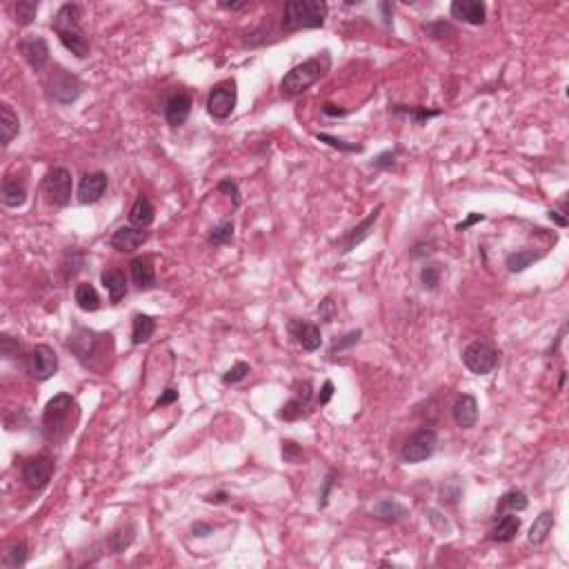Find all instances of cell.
<instances>
[{
  "instance_id": "obj_24",
  "label": "cell",
  "mask_w": 569,
  "mask_h": 569,
  "mask_svg": "<svg viewBox=\"0 0 569 569\" xmlns=\"http://www.w3.org/2000/svg\"><path fill=\"white\" fill-rule=\"evenodd\" d=\"M521 531V518L516 513H503L501 518H496L494 527L489 529V538L496 543H509L516 538V534Z\"/></svg>"
},
{
  "instance_id": "obj_35",
  "label": "cell",
  "mask_w": 569,
  "mask_h": 569,
  "mask_svg": "<svg viewBox=\"0 0 569 569\" xmlns=\"http://www.w3.org/2000/svg\"><path fill=\"white\" fill-rule=\"evenodd\" d=\"M27 556H29V549H27V543L25 541H16L11 543L7 549H5V554H3V565L5 567H23L27 563Z\"/></svg>"
},
{
  "instance_id": "obj_25",
  "label": "cell",
  "mask_w": 569,
  "mask_h": 569,
  "mask_svg": "<svg viewBox=\"0 0 569 569\" xmlns=\"http://www.w3.org/2000/svg\"><path fill=\"white\" fill-rule=\"evenodd\" d=\"M100 281L109 293V303L118 305L127 296V276L120 269H105L100 273Z\"/></svg>"
},
{
  "instance_id": "obj_8",
  "label": "cell",
  "mask_w": 569,
  "mask_h": 569,
  "mask_svg": "<svg viewBox=\"0 0 569 569\" xmlns=\"http://www.w3.org/2000/svg\"><path fill=\"white\" fill-rule=\"evenodd\" d=\"M463 362L465 367L476 374V376H487L489 372L496 370L498 365V352L485 340H474L471 345L465 347L463 352Z\"/></svg>"
},
{
  "instance_id": "obj_44",
  "label": "cell",
  "mask_w": 569,
  "mask_h": 569,
  "mask_svg": "<svg viewBox=\"0 0 569 569\" xmlns=\"http://www.w3.org/2000/svg\"><path fill=\"white\" fill-rule=\"evenodd\" d=\"M283 461L285 463H293V465H298L305 461V451L296 445V443H291V440H283Z\"/></svg>"
},
{
  "instance_id": "obj_43",
  "label": "cell",
  "mask_w": 569,
  "mask_h": 569,
  "mask_svg": "<svg viewBox=\"0 0 569 569\" xmlns=\"http://www.w3.org/2000/svg\"><path fill=\"white\" fill-rule=\"evenodd\" d=\"M249 372H251V367H249L247 362H236V365L231 367V370H227V372L223 374V382H225V385H236V382L245 380Z\"/></svg>"
},
{
  "instance_id": "obj_46",
  "label": "cell",
  "mask_w": 569,
  "mask_h": 569,
  "mask_svg": "<svg viewBox=\"0 0 569 569\" xmlns=\"http://www.w3.org/2000/svg\"><path fill=\"white\" fill-rule=\"evenodd\" d=\"M398 147L396 150H387V152H382L380 156H376L372 160V167L374 169H392L394 167V162H396V156H398Z\"/></svg>"
},
{
  "instance_id": "obj_30",
  "label": "cell",
  "mask_w": 569,
  "mask_h": 569,
  "mask_svg": "<svg viewBox=\"0 0 569 569\" xmlns=\"http://www.w3.org/2000/svg\"><path fill=\"white\" fill-rule=\"evenodd\" d=\"M529 505L525 491L521 489H509L505 491L503 496L498 498V505H496V516H503V513H518V511H525Z\"/></svg>"
},
{
  "instance_id": "obj_40",
  "label": "cell",
  "mask_w": 569,
  "mask_h": 569,
  "mask_svg": "<svg viewBox=\"0 0 569 569\" xmlns=\"http://www.w3.org/2000/svg\"><path fill=\"white\" fill-rule=\"evenodd\" d=\"M360 336H362L360 329H354V332H347L345 336L336 338V340L332 343V347H329V356H336V354H340V352H345V350H350V347H354V345L360 340Z\"/></svg>"
},
{
  "instance_id": "obj_57",
  "label": "cell",
  "mask_w": 569,
  "mask_h": 569,
  "mask_svg": "<svg viewBox=\"0 0 569 569\" xmlns=\"http://www.w3.org/2000/svg\"><path fill=\"white\" fill-rule=\"evenodd\" d=\"M380 7V11H382V21H385V25H392V5L390 3H380L378 5Z\"/></svg>"
},
{
  "instance_id": "obj_11",
  "label": "cell",
  "mask_w": 569,
  "mask_h": 569,
  "mask_svg": "<svg viewBox=\"0 0 569 569\" xmlns=\"http://www.w3.org/2000/svg\"><path fill=\"white\" fill-rule=\"evenodd\" d=\"M27 370L31 374V378L36 380H49L53 374L58 372V354L53 352V347L41 343V345H36L29 358H27Z\"/></svg>"
},
{
  "instance_id": "obj_22",
  "label": "cell",
  "mask_w": 569,
  "mask_h": 569,
  "mask_svg": "<svg viewBox=\"0 0 569 569\" xmlns=\"http://www.w3.org/2000/svg\"><path fill=\"white\" fill-rule=\"evenodd\" d=\"M372 516L382 523H400L409 516V509L394 498H380L372 505Z\"/></svg>"
},
{
  "instance_id": "obj_6",
  "label": "cell",
  "mask_w": 569,
  "mask_h": 569,
  "mask_svg": "<svg viewBox=\"0 0 569 569\" xmlns=\"http://www.w3.org/2000/svg\"><path fill=\"white\" fill-rule=\"evenodd\" d=\"M438 445V434L432 427H420L416 429L400 449V458L409 465H418L434 456Z\"/></svg>"
},
{
  "instance_id": "obj_2",
  "label": "cell",
  "mask_w": 569,
  "mask_h": 569,
  "mask_svg": "<svg viewBox=\"0 0 569 569\" xmlns=\"http://www.w3.org/2000/svg\"><path fill=\"white\" fill-rule=\"evenodd\" d=\"M329 67H332V56H329L327 49L320 51L318 56L309 58L296 67H291L285 73V78L281 80V94L285 98H296V96L305 94L309 87H314L325 76Z\"/></svg>"
},
{
  "instance_id": "obj_1",
  "label": "cell",
  "mask_w": 569,
  "mask_h": 569,
  "mask_svg": "<svg viewBox=\"0 0 569 569\" xmlns=\"http://www.w3.org/2000/svg\"><path fill=\"white\" fill-rule=\"evenodd\" d=\"M51 29L56 31L58 41L67 51H71L76 58L89 56V38L83 29V7L76 3L63 5L51 21Z\"/></svg>"
},
{
  "instance_id": "obj_16",
  "label": "cell",
  "mask_w": 569,
  "mask_h": 569,
  "mask_svg": "<svg viewBox=\"0 0 569 569\" xmlns=\"http://www.w3.org/2000/svg\"><path fill=\"white\" fill-rule=\"evenodd\" d=\"M109 185V178L105 172H89L80 178L78 185V203L80 205H94L105 196Z\"/></svg>"
},
{
  "instance_id": "obj_26",
  "label": "cell",
  "mask_w": 569,
  "mask_h": 569,
  "mask_svg": "<svg viewBox=\"0 0 569 569\" xmlns=\"http://www.w3.org/2000/svg\"><path fill=\"white\" fill-rule=\"evenodd\" d=\"M154 205H152V200L147 198V196H138L136 198V203L132 205L130 209V223L132 227H138V229H147L152 223H154Z\"/></svg>"
},
{
  "instance_id": "obj_55",
  "label": "cell",
  "mask_w": 569,
  "mask_h": 569,
  "mask_svg": "<svg viewBox=\"0 0 569 569\" xmlns=\"http://www.w3.org/2000/svg\"><path fill=\"white\" fill-rule=\"evenodd\" d=\"M549 220H554V223L558 225V227H567L569 225V220H567V216L565 214H560L558 209H549Z\"/></svg>"
},
{
  "instance_id": "obj_48",
  "label": "cell",
  "mask_w": 569,
  "mask_h": 569,
  "mask_svg": "<svg viewBox=\"0 0 569 569\" xmlns=\"http://www.w3.org/2000/svg\"><path fill=\"white\" fill-rule=\"evenodd\" d=\"M318 314H320V320L323 323H332L334 316H336V303L332 296H327L320 305H318Z\"/></svg>"
},
{
  "instance_id": "obj_38",
  "label": "cell",
  "mask_w": 569,
  "mask_h": 569,
  "mask_svg": "<svg viewBox=\"0 0 569 569\" xmlns=\"http://www.w3.org/2000/svg\"><path fill=\"white\" fill-rule=\"evenodd\" d=\"M316 140L318 142H325L329 147H334V150H340V152H347V154H360L365 147L362 145H356V142H347L338 136H332V134H316Z\"/></svg>"
},
{
  "instance_id": "obj_54",
  "label": "cell",
  "mask_w": 569,
  "mask_h": 569,
  "mask_svg": "<svg viewBox=\"0 0 569 569\" xmlns=\"http://www.w3.org/2000/svg\"><path fill=\"white\" fill-rule=\"evenodd\" d=\"M192 531H194V536H209V534H214V525H207V523H194V527H192Z\"/></svg>"
},
{
  "instance_id": "obj_34",
  "label": "cell",
  "mask_w": 569,
  "mask_h": 569,
  "mask_svg": "<svg viewBox=\"0 0 569 569\" xmlns=\"http://www.w3.org/2000/svg\"><path fill=\"white\" fill-rule=\"evenodd\" d=\"M76 303L83 311H96L100 307V296L91 283H80L76 287Z\"/></svg>"
},
{
  "instance_id": "obj_15",
  "label": "cell",
  "mask_w": 569,
  "mask_h": 569,
  "mask_svg": "<svg viewBox=\"0 0 569 569\" xmlns=\"http://www.w3.org/2000/svg\"><path fill=\"white\" fill-rule=\"evenodd\" d=\"M289 334H291V338H296V343L303 347L305 352H316L323 345L320 327L311 320H301V318L289 320Z\"/></svg>"
},
{
  "instance_id": "obj_13",
  "label": "cell",
  "mask_w": 569,
  "mask_h": 569,
  "mask_svg": "<svg viewBox=\"0 0 569 569\" xmlns=\"http://www.w3.org/2000/svg\"><path fill=\"white\" fill-rule=\"evenodd\" d=\"M380 212H382V205H376L365 220H360V223H358L356 227H352L350 231H345V234H343V238L338 241L340 254H350V251H354L362 241H367V238L372 236L374 225L378 223V218H380Z\"/></svg>"
},
{
  "instance_id": "obj_5",
  "label": "cell",
  "mask_w": 569,
  "mask_h": 569,
  "mask_svg": "<svg viewBox=\"0 0 569 569\" xmlns=\"http://www.w3.org/2000/svg\"><path fill=\"white\" fill-rule=\"evenodd\" d=\"M45 87H47V94L53 103H58V105H71V103H76L78 96H80V80L73 76L71 71L63 69V67H56L53 69L47 80H45Z\"/></svg>"
},
{
  "instance_id": "obj_53",
  "label": "cell",
  "mask_w": 569,
  "mask_h": 569,
  "mask_svg": "<svg viewBox=\"0 0 569 569\" xmlns=\"http://www.w3.org/2000/svg\"><path fill=\"white\" fill-rule=\"evenodd\" d=\"M229 498H231L229 494L220 489V491H212V494H207V496H205V503H209V505H225V503H229Z\"/></svg>"
},
{
  "instance_id": "obj_58",
  "label": "cell",
  "mask_w": 569,
  "mask_h": 569,
  "mask_svg": "<svg viewBox=\"0 0 569 569\" xmlns=\"http://www.w3.org/2000/svg\"><path fill=\"white\" fill-rule=\"evenodd\" d=\"M223 9H229V11H241V9H247L249 3H220Z\"/></svg>"
},
{
  "instance_id": "obj_29",
  "label": "cell",
  "mask_w": 569,
  "mask_h": 569,
  "mask_svg": "<svg viewBox=\"0 0 569 569\" xmlns=\"http://www.w3.org/2000/svg\"><path fill=\"white\" fill-rule=\"evenodd\" d=\"M21 132V120L18 114L11 109V105L3 103L0 105V134H3V147H7Z\"/></svg>"
},
{
  "instance_id": "obj_18",
  "label": "cell",
  "mask_w": 569,
  "mask_h": 569,
  "mask_svg": "<svg viewBox=\"0 0 569 569\" xmlns=\"http://www.w3.org/2000/svg\"><path fill=\"white\" fill-rule=\"evenodd\" d=\"M451 416H454V423L461 429H471L476 425V420H479V400H476V396L471 394L458 396L454 400Z\"/></svg>"
},
{
  "instance_id": "obj_23",
  "label": "cell",
  "mask_w": 569,
  "mask_h": 569,
  "mask_svg": "<svg viewBox=\"0 0 569 569\" xmlns=\"http://www.w3.org/2000/svg\"><path fill=\"white\" fill-rule=\"evenodd\" d=\"M132 281L140 291H147L156 285V269L150 256H138L132 261Z\"/></svg>"
},
{
  "instance_id": "obj_10",
  "label": "cell",
  "mask_w": 569,
  "mask_h": 569,
  "mask_svg": "<svg viewBox=\"0 0 569 569\" xmlns=\"http://www.w3.org/2000/svg\"><path fill=\"white\" fill-rule=\"evenodd\" d=\"M100 338L103 336H98L96 332H91V329L78 327L76 332L69 336L67 347L85 367H94V360L100 354Z\"/></svg>"
},
{
  "instance_id": "obj_41",
  "label": "cell",
  "mask_w": 569,
  "mask_h": 569,
  "mask_svg": "<svg viewBox=\"0 0 569 569\" xmlns=\"http://www.w3.org/2000/svg\"><path fill=\"white\" fill-rule=\"evenodd\" d=\"M440 276H443V269H440V265H425L423 269H420V283H423V287L429 289V291L438 289Z\"/></svg>"
},
{
  "instance_id": "obj_37",
  "label": "cell",
  "mask_w": 569,
  "mask_h": 569,
  "mask_svg": "<svg viewBox=\"0 0 569 569\" xmlns=\"http://www.w3.org/2000/svg\"><path fill=\"white\" fill-rule=\"evenodd\" d=\"M14 11H16L18 27H27L33 23L36 14H38V3H33V0H21V3H16Z\"/></svg>"
},
{
  "instance_id": "obj_52",
  "label": "cell",
  "mask_w": 569,
  "mask_h": 569,
  "mask_svg": "<svg viewBox=\"0 0 569 569\" xmlns=\"http://www.w3.org/2000/svg\"><path fill=\"white\" fill-rule=\"evenodd\" d=\"M483 220H485L483 214H469V216L463 220V223H458V225H456V231H467V229L474 227L476 223H483Z\"/></svg>"
},
{
  "instance_id": "obj_56",
  "label": "cell",
  "mask_w": 569,
  "mask_h": 569,
  "mask_svg": "<svg viewBox=\"0 0 569 569\" xmlns=\"http://www.w3.org/2000/svg\"><path fill=\"white\" fill-rule=\"evenodd\" d=\"M323 112H325L327 116L336 118V116H345V114H347V109H340V107H336V105H332V103H325V105H323Z\"/></svg>"
},
{
  "instance_id": "obj_27",
  "label": "cell",
  "mask_w": 569,
  "mask_h": 569,
  "mask_svg": "<svg viewBox=\"0 0 569 569\" xmlns=\"http://www.w3.org/2000/svg\"><path fill=\"white\" fill-rule=\"evenodd\" d=\"M552 529H554V511L545 509V511L538 513L536 521L531 523L529 534H527V541H529L531 545H543V543L547 541V536L552 534Z\"/></svg>"
},
{
  "instance_id": "obj_49",
  "label": "cell",
  "mask_w": 569,
  "mask_h": 569,
  "mask_svg": "<svg viewBox=\"0 0 569 569\" xmlns=\"http://www.w3.org/2000/svg\"><path fill=\"white\" fill-rule=\"evenodd\" d=\"M334 483H336V471H329V474H327V479H325V483H323V491H320V503H318L320 509L327 507V503H329V494H332Z\"/></svg>"
},
{
  "instance_id": "obj_4",
  "label": "cell",
  "mask_w": 569,
  "mask_h": 569,
  "mask_svg": "<svg viewBox=\"0 0 569 569\" xmlns=\"http://www.w3.org/2000/svg\"><path fill=\"white\" fill-rule=\"evenodd\" d=\"M327 14L329 7L323 0H289L283 14V27L287 31L320 29L325 25Z\"/></svg>"
},
{
  "instance_id": "obj_20",
  "label": "cell",
  "mask_w": 569,
  "mask_h": 569,
  "mask_svg": "<svg viewBox=\"0 0 569 569\" xmlns=\"http://www.w3.org/2000/svg\"><path fill=\"white\" fill-rule=\"evenodd\" d=\"M192 114V96L185 91H174V94L165 100V118L172 127L185 125V120Z\"/></svg>"
},
{
  "instance_id": "obj_32",
  "label": "cell",
  "mask_w": 569,
  "mask_h": 569,
  "mask_svg": "<svg viewBox=\"0 0 569 569\" xmlns=\"http://www.w3.org/2000/svg\"><path fill=\"white\" fill-rule=\"evenodd\" d=\"M134 525H127L122 529H116L109 534V538L105 541V547L109 549V554H122L127 547L134 543Z\"/></svg>"
},
{
  "instance_id": "obj_59",
  "label": "cell",
  "mask_w": 569,
  "mask_h": 569,
  "mask_svg": "<svg viewBox=\"0 0 569 569\" xmlns=\"http://www.w3.org/2000/svg\"><path fill=\"white\" fill-rule=\"evenodd\" d=\"M565 380H567V372H560V380H558V390L565 387Z\"/></svg>"
},
{
  "instance_id": "obj_19",
  "label": "cell",
  "mask_w": 569,
  "mask_h": 569,
  "mask_svg": "<svg viewBox=\"0 0 569 569\" xmlns=\"http://www.w3.org/2000/svg\"><path fill=\"white\" fill-rule=\"evenodd\" d=\"M147 238H150V234H147L145 229L120 227V229H116L112 234V238H109V245H112L120 254H132V251H136L138 247H142L147 243Z\"/></svg>"
},
{
  "instance_id": "obj_42",
  "label": "cell",
  "mask_w": 569,
  "mask_h": 569,
  "mask_svg": "<svg viewBox=\"0 0 569 569\" xmlns=\"http://www.w3.org/2000/svg\"><path fill=\"white\" fill-rule=\"evenodd\" d=\"M0 356H3L5 360L18 358V356H21V343H18L9 334H3V336H0Z\"/></svg>"
},
{
  "instance_id": "obj_33",
  "label": "cell",
  "mask_w": 569,
  "mask_h": 569,
  "mask_svg": "<svg viewBox=\"0 0 569 569\" xmlns=\"http://www.w3.org/2000/svg\"><path fill=\"white\" fill-rule=\"evenodd\" d=\"M156 332V320L147 314H136L134 316V327H132V343L134 345H145Z\"/></svg>"
},
{
  "instance_id": "obj_51",
  "label": "cell",
  "mask_w": 569,
  "mask_h": 569,
  "mask_svg": "<svg viewBox=\"0 0 569 569\" xmlns=\"http://www.w3.org/2000/svg\"><path fill=\"white\" fill-rule=\"evenodd\" d=\"M176 400H178V392L172 390V387H167V390L160 394V398L156 400V407H167V405H172V402H176Z\"/></svg>"
},
{
  "instance_id": "obj_17",
  "label": "cell",
  "mask_w": 569,
  "mask_h": 569,
  "mask_svg": "<svg viewBox=\"0 0 569 569\" xmlns=\"http://www.w3.org/2000/svg\"><path fill=\"white\" fill-rule=\"evenodd\" d=\"M309 400H311V382L303 380V382H298L296 396H293L291 400H287L285 405L281 407L278 418L291 423V420H298V418L307 416L309 414Z\"/></svg>"
},
{
  "instance_id": "obj_31",
  "label": "cell",
  "mask_w": 569,
  "mask_h": 569,
  "mask_svg": "<svg viewBox=\"0 0 569 569\" xmlns=\"http://www.w3.org/2000/svg\"><path fill=\"white\" fill-rule=\"evenodd\" d=\"M543 259L541 251H534V249H518L507 256V269L511 273H523L527 267H531L534 263H538Z\"/></svg>"
},
{
  "instance_id": "obj_12",
  "label": "cell",
  "mask_w": 569,
  "mask_h": 569,
  "mask_svg": "<svg viewBox=\"0 0 569 569\" xmlns=\"http://www.w3.org/2000/svg\"><path fill=\"white\" fill-rule=\"evenodd\" d=\"M53 469H56V463H53V458L47 456V454H38L29 458V461L23 465V481L29 489L38 491L43 487L49 485L51 476H53Z\"/></svg>"
},
{
  "instance_id": "obj_45",
  "label": "cell",
  "mask_w": 569,
  "mask_h": 569,
  "mask_svg": "<svg viewBox=\"0 0 569 569\" xmlns=\"http://www.w3.org/2000/svg\"><path fill=\"white\" fill-rule=\"evenodd\" d=\"M216 192L220 194H225L234 200V207H241V189H238V185L231 180V178H225V180H220L218 185H216Z\"/></svg>"
},
{
  "instance_id": "obj_47",
  "label": "cell",
  "mask_w": 569,
  "mask_h": 569,
  "mask_svg": "<svg viewBox=\"0 0 569 569\" xmlns=\"http://www.w3.org/2000/svg\"><path fill=\"white\" fill-rule=\"evenodd\" d=\"M425 33H429L432 38H445L447 33H454V27L445 21H434V23L425 25Z\"/></svg>"
},
{
  "instance_id": "obj_21",
  "label": "cell",
  "mask_w": 569,
  "mask_h": 569,
  "mask_svg": "<svg viewBox=\"0 0 569 569\" xmlns=\"http://www.w3.org/2000/svg\"><path fill=\"white\" fill-rule=\"evenodd\" d=\"M449 11L456 21H463L467 25H483L487 21V7L479 0H454Z\"/></svg>"
},
{
  "instance_id": "obj_36",
  "label": "cell",
  "mask_w": 569,
  "mask_h": 569,
  "mask_svg": "<svg viewBox=\"0 0 569 569\" xmlns=\"http://www.w3.org/2000/svg\"><path fill=\"white\" fill-rule=\"evenodd\" d=\"M394 114H407L416 125H425L429 118L440 116V109H427V107H407V105H394Z\"/></svg>"
},
{
  "instance_id": "obj_3",
  "label": "cell",
  "mask_w": 569,
  "mask_h": 569,
  "mask_svg": "<svg viewBox=\"0 0 569 569\" xmlns=\"http://www.w3.org/2000/svg\"><path fill=\"white\" fill-rule=\"evenodd\" d=\"M71 416H76V400L69 394H56L43 412V436L49 443H61L71 432L76 418L71 420Z\"/></svg>"
},
{
  "instance_id": "obj_28",
  "label": "cell",
  "mask_w": 569,
  "mask_h": 569,
  "mask_svg": "<svg viewBox=\"0 0 569 569\" xmlns=\"http://www.w3.org/2000/svg\"><path fill=\"white\" fill-rule=\"evenodd\" d=\"M0 196H3V203L7 207H21V205H25V200H27V187H25L23 180L7 176L3 180V189H0Z\"/></svg>"
},
{
  "instance_id": "obj_7",
  "label": "cell",
  "mask_w": 569,
  "mask_h": 569,
  "mask_svg": "<svg viewBox=\"0 0 569 569\" xmlns=\"http://www.w3.org/2000/svg\"><path fill=\"white\" fill-rule=\"evenodd\" d=\"M43 192L51 205L67 207L71 203L73 180L67 167H51L43 178Z\"/></svg>"
},
{
  "instance_id": "obj_9",
  "label": "cell",
  "mask_w": 569,
  "mask_h": 569,
  "mask_svg": "<svg viewBox=\"0 0 569 569\" xmlns=\"http://www.w3.org/2000/svg\"><path fill=\"white\" fill-rule=\"evenodd\" d=\"M238 103V91H236V80H223L218 83L207 96V112L216 120H225L234 114Z\"/></svg>"
},
{
  "instance_id": "obj_50",
  "label": "cell",
  "mask_w": 569,
  "mask_h": 569,
  "mask_svg": "<svg viewBox=\"0 0 569 569\" xmlns=\"http://www.w3.org/2000/svg\"><path fill=\"white\" fill-rule=\"evenodd\" d=\"M332 396H334V382L332 380H325V385H323V390H320V394H318V405L320 407H325L329 400H332Z\"/></svg>"
},
{
  "instance_id": "obj_39",
  "label": "cell",
  "mask_w": 569,
  "mask_h": 569,
  "mask_svg": "<svg viewBox=\"0 0 569 569\" xmlns=\"http://www.w3.org/2000/svg\"><path fill=\"white\" fill-rule=\"evenodd\" d=\"M231 241H234V223H231V220H225V223L216 225V227L209 231V243L216 245V247L229 245Z\"/></svg>"
},
{
  "instance_id": "obj_14",
  "label": "cell",
  "mask_w": 569,
  "mask_h": 569,
  "mask_svg": "<svg viewBox=\"0 0 569 569\" xmlns=\"http://www.w3.org/2000/svg\"><path fill=\"white\" fill-rule=\"evenodd\" d=\"M18 51L23 53V58L33 71H43L49 63V45L43 36H27V38L18 43Z\"/></svg>"
}]
</instances>
